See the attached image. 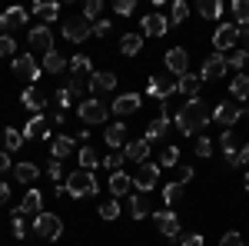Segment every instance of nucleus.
<instances>
[{
	"label": "nucleus",
	"instance_id": "nucleus-42",
	"mask_svg": "<svg viewBox=\"0 0 249 246\" xmlns=\"http://www.w3.org/2000/svg\"><path fill=\"white\" fill-rule=\"evenodd\" d=\"M232 17L239 23H249V0H232Z\"/></svg>",
	"mask_w": 249,
	"mask_h": 246
},
{
	"label": "nucleus",
	"instance_id": "nucleus-7",
	"mask_svg": "<svg viewBox=\"0 0 249 246\" xmlns=\"http://www.w3.org/2000/svg\"><path fill=\"white\" fill-rule=\"evenodd\" d=\"M236 34H239V27H236V23H219V27H216V34H213V47H216V54L232 50V47H236Z\"/></svg>",
	"mask_w": 249,
	"mask_h": 246
},
{
	"label": "nucleus",
	"instance_id": "nucleus-8",
	"mask_svg": "<svg viewBox=\"0 0 249 246\" xmlns=\"http://www.w3.org/2000/svg\"><path fill=\"white\" fill-rule=\"evenodd\" d=\"M239 116H243V107H239L236 100H223V103H216V110H213V120L223 123V127H232Z\"/></svg>",
	"mask_w": 249,
	"mask_h": 246
},
{
	"label": "nucleus",
	"instance_id": "nucleus-24",
	"mask_svg": "<svg viewBox=\"0 0 249 246\" xmlns=\"http://www.w3.org/2000/svg\"><path fill=\"white\" fill-rule=\"evenodd\" d=\"M67 70L73 74V80H90V74H93V63H90V57H73L70 63H67Z\"/></svg>",
	"mask_w": 249,
	"mask_h": 246
},
{
	"label": "nucleus",
	"instance_id": "nucleus-40",
	"mask_svg": "<svg viewBox=\"0 0 249 246\" xmlns=\"http://www.w3.org/2000/svg\"><path fill=\"white\" fill-rule=\"evenodd\" d=\"M219 147H223V153H226V160H230V156H236V153H239V147H236V133H223V140H219Z\"/></svg>",
	"mask_w": 249,
	"mask_h": 246
},
{
	"label": "nucleus",
	"instance_id": "nucleus-36",
	"mask_svg": "<svg viewBox=\"0 0 249 246\" xmlns=\"http://www.w3.org/2000/svg\"><path fill=\"white\" fill-rule=\"evenodd\" d=\"M20 147H23V133L14 130V127H7V130H3V150L14 153V150H20Z\"/></svg>",
	"mask_w": 249,
	"mask_h": 246
},
{
	"label": "nucleus",
	"instance_id": "nucleus-4",
	"mask_svg": "<svg viewBox=\"0 0 249 246\" xmlns=\"http://www.w3.org/2000/svg\"><path fill=\"white\" fill-rule=\"evenodd\" d=\"M130 180H133V187L140 189L143 196H146L150 189L160 187V167H156V163H140V167H136V173L130 176Z\"/></svg>",
	"mask_w": 249,
	"mask_h": 246
},
{
	"label": "nucleus",
	"instance_id": "nucleus-28",
	"mask_svg": "<svg viewBox=\"0 0 249 246\" xmlns=\"http://www.w3.org/2000/svg\"><path fill=\"white\" fill-rule=\"evenodd\" d=\"M73 150H77V147H73L70 136H53V143H50V156H53V160H67Z\"/></svg>",
	"mask_w": 249,
	"mask_h": 246
},
{
	"label": "nucleus",
	"instance_id": "nucleus-45",
	"mask_svg": "<svg viewBox=\"0 0 249 246\" xmlns=\"http://www.w3.org/2000/svg\"><path fill=\"white\" fill-rule=\"evenodd\" d=\"M100 216H103V220H116V216H120V203H116L113 196H110V200L100 207Z\"/></svg>",
	"mask_w": 249,
	"mask_h": 246
},
{
	"label": "nucleus",
	"instance_id": "nucleus-55",
	"mask_svg": "<svg viewBox=\"0 0 249 246\" xmlns=\"http://www.w3.org/2000/svg\"><path fill=\"white\" fill-rule=\"evenodd\" d=\"M179 246H203V236H199V233H190V236L179 240Z\"/></svg>",
	"mask_w": 249,
	"mask_h": 246
},
{
	"label": "nucleus",
	"instance_id": "nucleus-61",
	"mask_svg": "<svg viewBox=\"0 0 249 246\" xmlns=\"http://www.w3.org/2000/svg\"><path fill=\"white\" fill-rule=\"evenodd\" d=\"M246 187H249V176H246Z\"/></svg>",
	"mask_w": 249,
	"mask_h": 246
},
{
	"label": "nucleus",
	"instance_id": "nucleus-11",
	"mask_svg": "<svg viewBox=\"0 0 249 246\" xmlns=\"http://www.w3.org/2000/svg\"><path fill=\"white\" fill-rule=\"evenodd\" d=\"M63 37L73 40V43H83L87 37H93V30H90V23L83 17H70L67 23H63Z\"/></svg>",
	"mask_w": 249,
	"mask_h": 246
},
{
	"label": "nucleus",
	"instance_id": "nucleus-59",
	"mask_svg": "<svg viewBox=\"0 0 249 246\" xmlns=\"http://www.w3.org/2000/svg\"><path fill=\"white\" fill-rule=\"evenodd\" d=\"M7 200H10V187L0 180V203H7Z\"/></svg>",
	"mask_w": 249,
	"mask_h": 246
},
{
	"label": "nucleus",
	"instance_id": "nucleus-12",
	"mask_svg": "<svg viewBox=\"0 0 249 246\" xmlns=\"http://www.w3.org/2000/svg\"><path fill=\"white\" fill-rule=\"evenodd\" d=\"M146 94L156 96V100H166L170 94H176V80H173L170 74L166 76H150V80H146Z\"/></svg>",
	"mask_w": 249,
	"mask_h": 246
},
{
	"label": "nucleus",
	"instance_id": "nucleus-33",
	"mask_svg": "<svg viewBox=\"0 0 249 246\" xmlns=\"http://www.w3.org/2000/svg\"><path fill=\"white\" fill-rule=\"evenodd\" d=\"M14 173H17L20 183H27V187H30V183H37V176H40V170L30 163V160H27V163H17V167H14Z\"/></svg>",
	"mask_w": 249,
	"mask_h": 246
},
{
	"label": "nucleus",
	"instance_id": "nucleus-19",
	"mask_svg": "<svg viewBox=\"0 0 249 246\" xmlns=\"http://www.w3.org/2000/svg\"><path fill=\"white\" fill-rule=\"evenodd\" d=\"M116 116H130V114H136L140 110V94H120L113 100V107H110Z\"/></svg>",
	"mask_w": 249,
	"mask_h": 246
},
{
	"label": "nucleus",
	"instance_id": "nucleus-16",
	"mask_svg": "<svg viewBox=\"0 0 249 246\" xmlns=\"http://www.w3.org/2000/svg\"><path fill=\"white\" fill-rule=\"evenodd\" d=\"M170 30V20L163 14H146L143 17V37H163Z\"/></svg>",
	"mask_w": 249,
	"mask_h": 246
},
{
	"label": "nucleus",
	"instance_id": "nucleus-30",
	"mask_svg": "<svg viewBox=\"0 0 249 246\" xmlns=\"http://www.w3.org/2000/svg\"><path fill=\"white\" fill-rule=\"evenodd\" d=\"M34 17H40L43 23H53V20L60 17V3H34Z\"/></svg>",
	"mask_w": 249,
	"mask_h": 246
},
{
	"label": "nucleus",
	"instance_id": "nucleus-27",
	"mask_svg": "<svg viewBox=\"0 0 249 246\" xmlns=\"http://www.w3.org/2000/svg\"><path fill=\"white\" fill-rule=\"evenodd\" d=\"M143 50V34H126V37H120V54L123 57H136Z\"/></svg>",
	"mask_w": 249,
	"mask_h": 246
},
{
	"label": "nucleus",
	"instance_id": "nucleus-46",
	"mask_svg": "<svg viewBox=\"0 0 249 246\" xmlns=\"http://www.w3.org/2000/svg\"><path fill=\"white\" fill-rule=\"evenodd\" d=\"M193 150H196V156H213V140L210 136H199V140L193 143Z\"/></svg>",
	"mask_w": 249,
	"mask_h": 246
},
{
	"label": "nucleus",
	"instance_id": "nucleus-39",
	"mask_svg": "<svg viewBox=\"0 0 249 246\" xmlns=\"http://www.w3.org/2000/svg\"><path fill=\"white\" fill-rule=\"evenodd\" d=\"M199 14H203L206 20H219V14H223V3H219V0H203V3H199Z\"/></svg>",
	"mask_w": 249,
	"mask_h": 246
},
{
	"label": "nucleus",
	"instance_id": "nucleus-9",
	"mask_svg": "<svg viewBox=\"0 0 249 246\" xmlns=\"http://www.w3.org/2000/svg\"><path fill=\"white\" fill-rule=\"evenodd\" d=\"M166 70H170V76L190 74V54H186V47H173L170 54H166Z\"/></svg>",
	"mask_w": 249,
	"mask_h": 246
},
{
	"label": "nucleus",
	"instance_id": "nucleus-56",
	"mask_svg": "<svg viewBox=\"0 0 249 246\" xmlns=\"http://www.w3.org/2000/svg\"><path fill=\"white\" fill-rule=\"evenodd\" d=\"M236 43H239L243 50H249V27H239V34H236Z\"/></svg>",
	"mask_w": 249,
	"mask_h": 246
},
{
	"label": "nucleus",
	"instance_id": "nucleus-23",
	"mask_svg": "<svg viewBox=\"0 0 249 246\" xmlns=\"http://www.w3.org/2000/svg\"><path fill=\"white\" fill-rule=\"evenodd\" d=\"M0 23H3L7 30L27 27V10H23V7H7V10H3V17H0Z\"/></svg>",
	"mask_w": 249,
	"mask_h": 246
},
{
	"label": "nucleus",
	"instance_id": "nucleus-47",
	"mask_svg": "<svg viewBox=\"0 0 249 246\" xmlns=\"http://www.w3.org/2000/svg\"><path fill=\"white\" fill-rule=\"evenodd\" d=\"M10 54H17V43L10 34H0V57H10Z\"/></svg>",
	"mask_w": 249,
	"mask_h": 246
},
{
	"label": "nucleus",
	"instance_id": "nucleus-57",
	"mask_svg": "<svg viewBox=\"0 0 249 246\" xmlns=\"http://www.w3.org/2000/svg\"><path fill=\"white\" fill-rule=\"evenodd\" d=\"M193 176H196V173H193V167H179V180H176V183L183 187V183H190Z\"/></svg>",
	"mask_w": 249,
	"mask_h": 246
},
{
	"label": "nucleus",
	"instance_id": "nucleus-60",
	"mask_svg": "<svg viewBox=\"0 0 249 246\" xmlns=\"http://www.w3.org/2000/svg\"><path fill=\"white\" fill-rule=\"evenodd\" d=\"M239 163H246V167H249V147H243V150H239Z\"/></svg>",
	"mask_w": 249,
	"mask_h": 246
},
{
	"label": "nucleus",
	"instance_id": "nucleus-43",
	"mask_svg": "<svg viewBox=\"0 0 249 246\" xmlns=\"http://www.w3.org/2000/svg\"><path fill=\"white\" fill-rule=\"evenodd\" d=\"M10 229H14V236L17 240H27V220H23V213H14V223H10Z\"/></svg>",
	"mask_w": 249,
	"mask_h": 246
},
{
	"label": "nucleus",
	"instance_id": "nucleus-44",
	"mask_svg": "<svg viewBox=\"0 0 249 246\" xmlns=\"http://www.w3.org/2000/svg\"><path fill=\"white\" fill-rule=\"evenodd\" d=\"M176 163H179V147H166L160 156V167H176Z\"/></svg>",
	"mask_w": 249,
	"mask_h": 246
},
{
	"label": "nucleus",
	"instance_id": "nucleus-25",
	"mask_svg": "<svg viewBox=\"0 0 249 246\" xmlns=\"http://www.w3.org/2000/svg\"><path fill=\"white\" fill-rule=\"evenodd\" d=\"M166 127H170V116H166V110H160V116L156 120H150V127H146V143H153V140H160L163 133H166Z\"/></svg>",
	"mask_w": 249,
	"mask_h": 246
},
{
	"label": "nucleus",
	"instance_id": "nucleus-35",
	"mask_svg": "<svg viewBox=\"0 0 249 246\" xmlns=\"http://www.w3.org/2000/svg\"><path fill=\"white\" fill-rule=\"evenodd\" d=\"M43 70H47V74H63V70H67V60H63V54L50 50V54L43 57Z\"/></svg>",
	"mask_w": 249,
	"mask_h": 246
},
{
	"label": "nucleus",
	"instance_id": "nucleus-5",
	"mask_svg": "<svg viewBox=\"0 0 249 246\" xmlns=\"http://www.w3.org/2000/svg\"><path fill=\"white\" fill-rule=\"evenodd\" d=\"M107 103L103 100H96V96H90V100H80V107H77V114H80V120L87 123V127H93V123H103L107 120Z\"/></svg>",
	"mask_w": 249,
	"mask_h": 246
},
{
	"label": "nucleus",
	"instance_id": "nucleus-48",
	"mask_svg": "<svg viewBox=\"0 0 249 246\" xmlns=\"http://www.w3.org/2000/svg\"><path fill=\"white\" fill-rule=\"evenodd\" d=\"M110 27H113V23H110L107 17H100V20H93V23H90L93 37H107V34H110Z\"/></svg>",
	"mask_w": 249,
	"mask_h": 246
},
{
	"label": "nucleus",
	"instance_id": "nucleus-10",
	"mask_svg": "<svg viewBox=\"0 0 249 246\" xmlns=\"http://www.w3.org/2000/svg\"><path fill=\"white\" fill-rule=\"evenodd\" d=\"M27 43H30V50H37V54H50L53 50V34H50V27H34L30 30V37H27Z\"/></svg>",
	"mask_w": 249,
	"mask_h": 246
},
{
	"label": "nucleus",
	"instance_id": "nucleus-54",
	"mask_svg": "<svg viewBox=\"0 0 249 246\" xmlns=\"http://www.w3.org/2000/svg\"><path fill=\"white\" fill-rule=\"evenodd\" d=\"M60 173H63V167H60V160H50V167H47V176H50V180L57 183V180H60Z\"/></svg>",
	"mask_w": 249,
	"mask_h": 246
},
{
	"label": "nucleus",
	"instance_id": "nucleus-52",
	"mask_svg": "<svg viewBox=\"0 0 249 246\" xmlns=\"http://www.w3.org/2000/svg\"><path fill=\"white\" fill-rule=\"evenodd\" d=\"M133 10H136V0H116V14L120 17H130Z\"/></svg>",
	"mask_w": 249,
	"mask_h": 246
},
{
	"label": "nucleus",
	"instance_id": "nucleus-38",
	"mask_svg": "<svg viewBox=\"0 0 249 246\" xmlns=\"http://www.w3.org/2000/svg\"><path fill=\"white\" fill-rule=\"evenodd\" d=\"M179 200H183V187H179V183H166V187H163V203H166V207H176Z\"/></svg>",
	"mask_w": 249,
	"mask_h": 246
},
{
	"label": "nucleus",
	"instance_id": "nucleus-22",
	"mask_svg": "<svg viewBox=\"0 0 249 246\" xmlns=\"http://www.w3.org/2000/svg\"><path fill=\"white\" fill-rule=\"evenodd\" d=\"M20 213H23V216H27V213H34V216H40V209H43V193H40V189H27V196H23V203H20Z\"/></svg>",
	"mask_w": 249,
	"mask_h": 246
},
{
	"label": "nucleus",
	"instance_id": "nucleus-14",
	"mask_svg": "<svg viewBox=\"0 0 249 246\" xmlns=\"http://www.w3.org/2000/svg\"><path fill=\"white\" fill-rule=\"evenodd\" d=\"M14 74H17L20 80H40V67L30 54H17V57H14Z\"/></svg>",
	"mask_w": 249,
	"mask_h": 246
},
{
	"label": "nucleus",
	"instance_id": "nucleus-41",
	"mask_svg": "<svg viewBox=\"0 0 249 246\" xmlns=\"http://www.w3.org/2000/svg\"><path fill=\"white\" fill-rule=\"evenodd\" d=\"M100 10H103V3H100V0H87V7H83V20H87V23L100 20Z\"/></svg>",
	"mask_w": 249,
	"mask_h": 246
},
{
	"label": "nucleus",
	"instance_id": "nucleus-6",
	"mask_svg": "<svg viewBox=\"0 0 249 246\" xmlns=\"http://www.w3.org/2000/svg\"><path fill=\"white\" fill-rule=\"evenodd\" d=\"M226 70H230V67H226V57H223V54H210L206 63H203V70H199V80H203V83H206V80H223Z\"/></svg>",
	"mask_w": 249,
	"mask_h": 246
},
{
	"label": "nucleus",
	"instance_id": "nucleus-58",
	"mask_svg": "<svg viewBox=\"0 0 249 246\" xmlns=\"http://www.w3.org/2000/svg\"><path fill=\"white\" fill-rule=\"evenodd\" d=\"M3 170H10V153L7 150H0V173Z\"/></svg>",
	"mask_w": 249,
	"mask_h": 246
},
{
	"label": "nucleus",
	"instance_id": "nucleus-31",
	"mask_svg": "<svg viewBox=\"0 0 249 246\" xmlns=\"http://www.w3.org/2000/svg\"><path fill=\"white\" fill-rule=\"evenodd\" d=\"M130 216H133V220L150 216V200H146L143 193H133V196H130Z\"/></svg>",
	"mask_w": 249,
	"mask_h": 246
},
{
	"label": "nucleus",
	"instance_id": "nucleus-34",
	"mask_svg": "<svg viewBox=\"0 0 249 246\" xmlns=\"http://www.w3.org/2000/svg\"><path fill=\"white\" fill-rule=\"evenodd\" d=\"M230 94H232V100H246L249 96V76L246 74H236V80H230Z\"/></svg>",
	"mask_w": 249,
	"mask_h": 246
},
{
	"label": "nucleus",
	"instance_id": "nucleus-26",
	"mask_svg": "<svg viewBox=\"0 0 249 246\" xmlns=\"http://www.w3.org/2000/svg\"><path fill=\"white\" fill-rule=\"evenodd\" d=\"M126 160H136V163H146V156H150V143L146 140H130L126 143V150H123Z\"/></svg>",
	"mask_w": 249,
	"mask_h": 246
},
{
	"label": "nucleus",
	"instance_id": "nucleus-53",
	"mask_svg": "<svg viewBox=\"0 0 249 246\" xmlns=\"http://www.w3.org/2000/svg\"><path fill=\"white\" fill-rule=\"evenodd\" d=\"M57 107H73V94L63 87V90H57Z\"/></svg>",
	"mask_w": 249,
	"mask_h": 246
},
{
	"label": "nucleus",
	"instance_id": "nucleus-32",
	"mask_svg": "<svg viewBox=\"0 0 249 246\" xmlns=\"http://www.w3.org/2000/svg\"><path fill=\"white\" fill-rule=\"evenodd\" d=\"M103 160L96 156V150L93 147H80V170H87V173H93L96 167H100Z\"/></svg>",
	"mask_w": 249,
	"mask_h": 246
},
{
	"label": "nucleus",
	"instance_id": "nucleus-49",
	"mask_svg": "<svg viewBox=\"0 0 249 246\" xmlns=\"http://www.w3.org/2000/svg\"><path fill=\"white\" fill-rule=\"evenodd\" d=\"M246 60H249V54H246V50H239V54H232V57L226 60V67H232V70H239V74H243Z\"/></svg>",
	"mask_w": 249,
	"mask_h": 246
},
{
	"label": "nucleus",
	"instance_id": "nucleus-2",
	"mask_svg": "<svg viewBox=\"0 0 249 246\" xmlns=\"http://www.w3.org/2000/svg\"><path fill=\"white\" fill-rule=\"evenodd\" d=\"M96 176L87 170H77L67 176V196H73V200H87V196H96Z\"/></svg>",
	"mask_w": 249,
	"mask_h": 246
},
{
	"label": "nucleus",
	"instance_id": "nucleus-13",
	"mask_svg": "<svg viewBox=\"0 0 249 246\" xmlns=\"http://www.w3.org/2000/svg\"><path fill=\"white\" fill-rule=\"evenodd\" d=\"M113 87H116V74H110V70H93L90 80H87L90 94H110Z\"/></svg>",
	"mask_w": 249,
	"mask_h": 246
},
{
	"label": "nucleus",
	"instance_id": "nucleus-15",
	"mask_svg": "<svg viewBox=\"0 0 249 246\" xmlns=\"http://www.w3.org/2000/svg\"><path fill=\"white\" fill-rule=\"evenodd\" d=\"M47 130H50V120H47L43 114H34L20 133H23V140H43V136H50Z\"/></svg>",
	"mask_w": 249,
	"mask_h": 246
},
{
	"label": "nucleus",
	"instance_id": "nucleus-37",
	"mask_svg": "<svg viewBox=\"0 0 249 246\" xmlns=\"http://www.w3.org/2000/svg\"><path fill=\"white\" fill-rule=\"evenodd\" d=\"M186 17H190L186 0H173L170 3V23H186Z\"/></svg>",
	"mask_w": 249,
	"mask_h": 246
},
{
	"label": "nucleus",
	"instance_id": "nucleus-29",
	"mask_svg": "<svg viewBox=\"0 0 249 246\" xmlns=\"http://www.w3.org/2000/svg\"><path fill=\"white\" fill-rule=\"evenodd\" d=\"M103 140H107V147H126V127L123 123H110Z\"/></svg>",
	"mask_w": 249,
	"mask_h": 246
},
{
	"label": "nucleus",
	"instance_id": "nucleus-18",
	"mask_svg": "<svg viewBox=\"0 0 249 246\" xmlns=\"http://www.w3.org/2000/svg\"><path fill=\"white\" fill-rule=\"evenodd\" d=\"M176 90L186 96V100H193V96H199V90H203V80H199V74H183V76H176Z\"/></svg>",
	"mask_w": 249,
	"mask_h": 246
},
{
	"label": "nucleus",
	"instance_id": "nucleus-3",
	"mask_svg": "<svg viewBox=\"0 0 249 246\" xmlns=\"http://www.w3.org/2000/svg\"><path fill=\"white\" fill-rule=\"evenodd\" d=\"M34 233H37L40 240H60L63 236V220H60L57 213H40L37 220H34Z\"/></svg>",
	"mask_w": 249,
	"mask_h": 246
},
{
	"label": "nucleus",
	"instance_id": "nucleus-21",
	"mask_svg": "<svg viewBox=\"0 0 249 246\" xmlns=\"http://www.w3.org/2000/svg\"><path fill=\"white\" fill-rule=\"evenodd\" d=\"M20 103H23V107H27V110H30V114H40V110H43V107H47V96L40 94L37 87H27V90H23V94H20Z\"/></svg>",
	"mask_w": 249,
	"mask_h": 246
},
{
	"label": "nucleus",
	"instance_id": "nucleus-1",
	"mask_svg": "<svg viewBox=\"0 0 249 246\" xmlns=\"http://www.w3.org/2000/svg\"><path fill=\"white\" fill-rule=\"evenodd\" d=\"M206 123H210V107H206L199 96L186 100V103L176 110V127H179V133H199Z\"/></svg>",
	"mask_w": 249,
	"mask_h": 246
},
{
	"label": "nucleus",
	"instance_id": "nucleus-17",
	"mask_svg": "<svg viewBox=\"0 0 249 246\" xmlns=\"http://www.w3.org/2000/svg\"><path fill=\"white\" fill-rule=\"evenodd\" d=\"M153 216H156V227H160L163 236H170V240L179 236V220H176V213H173V209H163V213H153Z\"/></svg>",
	"mask_w": 249,
	"mask_h": 246
},
{
	"label": "nucleus",
	"instance_id": "nucleus-20",
	"mask_svg": "<svg viewBox=\"0 0 249 246\" xmlns=\"http://www.w3.org/2000/svg\"><path fill=\"white\" fill-rule=\"evenodd\" d=\"M107 187H110V196H126V193H130V189H133V180H130V173H123V170H116L113 176H110V183H107Z\"/></svg>",
	"mask_w": 249,
	"mask_h": 246
},
{
	"label": "nucleus",
	"instance_id": "nucleus-50",
	"mask_svg": "<svg viewBox=\"0 0 249 246\" xmlns=\"http://www.w3.org/2000/svg\"><path fill=\"white\" fill-rule=\"evenodd\" d=\"M219 246H246V243H243V236H239L236 229H230V233H223V240H219Z\"/></svg>",
	"mask_w": 249,
	"mask_h": 246
},
{
	"label": "nucleus",
	"instance_id": "nucleus-51",
	"mask_svg": "<svg viewBox=\"0 0 249 246\" xmlns=\"http://www.w3.org/2000/svg\"><path fill=\"white\" fill-rule=\"evenodd\" d=\"M123 160H126V156H123V153H110V156H107V160H103V167H107V170H120V167H123Z\"/></svg>",
	"mask_w": 249,
	"mask_h": 246
}]
</instances>
